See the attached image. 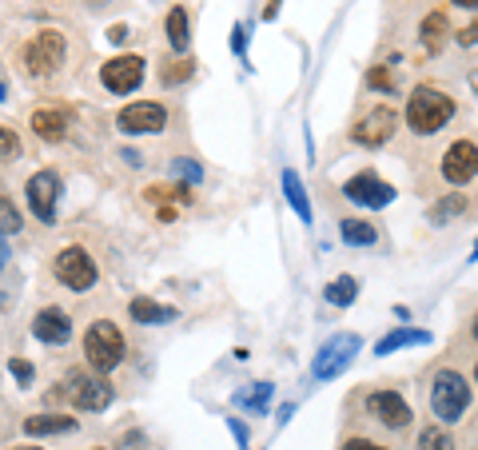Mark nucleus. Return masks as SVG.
Segmentation results:
<instances>
[{
    "label": "nucleus",
    "instance_id": "nucleus-45",
    "mask_svg": "<svg viewBox=\"0 0 478 450\" xmlns=\"http://www.w3.org/2000/svg\"><path fill=\"white\" fill-rule=\"evenodd\" d=\"M470 339H474V343H478V311L470 315Z\"/></svg>",
    "mask_w": 478,
    "mask_h": 450
},
{
    "label": "nucleus",
    "instance_id": "nucleus-26",
    "mask_svg": "<svg viewBox=\"0 0 478 450\" xmlns=\"http://www.w3.org/2000/svg\"><path fill=\"white\" fill-rule=\"evenodd\" d=\"M191 72H196V60L191 57H167L164 68H159V84L164 88H175V84H188Z\"/></svg>",
    "mask_w": 478,
    "mask_h": 450
},
{
    "label": "nucleus",
    "instance_id": "nucleus-27",
    "mask_svg": "<svg viewBox=\"0 0 478 450\" xmlns=\"http://www.w3.org/2000/svg\"><path fill=\"white\" fill-rule=\"evenodd\" d=\"M191 192H196V187H188V184L175 179V184H167V187H148L143 200H151V203H191V200H196Z\"/></svg>",
    "mask_w": 478,
    "mask_h": 450
},
{
    "label": "nucleus",
    "instance_id": "nucleus-14",
    "mask_svg": "<svg viewBox=\"0 0 478 450\" xmlns=\"http://www.w3.org/2000/svg\"><path fill=\"white\" fill-rule=\"evenodd\" d=\"M395 187L387 184V179H379V172H355V176L343 184V200H351L355 208H387L390 200H395Z\"/></svg>",
    "mask_w": 478,
    "mask_h": 450
},
{
    "label": "nucleus",
    "instance_id": "nucleus-38",
    "mask_svg": "<svg viewBox=\"0 0 478 450\" xmlns=\"http://www.w3.org/2000/svg\"><path fill=\"white\" fill-rule=\"evenodd\" d=\"M227 426H231V434H235V442H239V450H247V423H239V418H227Z\"/></svg>",
    "mask_w": 478,
    "mask_h": 450
},
{
    "label": "nucleus",
    "instance_id": "nucleus-30",
    "mask_svg": "<svg viewBox=\"0 0 478 450\" xmlns=\"http://www.w3.org/2000/svg\"><path fill=\"white\" fill-rule=\"evenodd\" d=\"M172 179H180V184L196 187V184H204V168H199L191 156H180V160H172Z\"/></svg>",
    "mask_w": 478,
    "mask_h": 450
},
{
    "label": "nucleus",
    "instance_id": "nucleus-18",
    "mask_svg": "<svg viewBox=\"0 0 478 450\" xmlns=\"http://www.w3.org/2000/svg\"><path fill=\"white\" fill-rule=\"evenodd\" d=\"M127 315H132L140 327H164V323L175 319V307L156 303V299H148V295H135L132 303H127Z\"/></svg>",
    "mask_w": 478,
    "mask_h": 450
},
{
    "label": "nucleus",
    "instance_id": "nucleus-48",
    "mask_svg": "<svg viewBox=\"0 0 478 450\" xmlns=\"http://www.w3.org/2000/svg\"><path fill=\"white\" fill-rule=\"evenodd\" d=\"M470 259H478V243H474V251H470Z\"/></svg>",
    "mask_w": 478,
    "mask_h": 450
},
{
    "label": "nucleus",
    "instance_id": "nucleus-21",
    "mask_svg": "<svg viewBox=\"0 0 478 450\" xmlns=\"http://www.w3.org/2000/svg\"><path fill=\"white\" fill-rule=\"evenodd\" d=\"M422 343H430V331L395 327L390 335H382L379 343H374V355H395V351H403V347H422Z\"/></svg>",
    "mask_w": 478,
    "mask_h": 450
},
{
    "label": "nucleus",
    "instance_id": "nucleus-25",
    "mask_svg": "<svg viewBox=\"0 0 478 450\" xmlns=\"http://www.w3.org/2000/svg\"><path fill=\"white\" fill-rule=\"evenodd\" d=\"M414 450H459V442H454V434L443 423H427L419 431V439H414Z\"/></svg>",
    "mask_w": 478,
    "mask_h": 450
},
{
    "label": "nucleus",
    "instance_id": "nucleus-9",
    "mask_svg": "<svg viewBox=\"0 0 478 450\" xmlns=\"http://www.w3.org/2000/svg\"><path fill=\"white\" fill-rule=\"evenodd\" d=\"M395 132H398V112L390 104H374V108H366L355 124H351V144L371 148V152H374V148L390 144Z\"/></svg>",
    "mask_w": 478,
    "mask_h": 450
},
{
    "label": "nucleus",
    "instance_id": "nucleus-36",
    "mask_svg": "<svg viewBox=\"0 0 478 450\" xmlns=\"http://www.w3.org/2000/svg\"><path fill=\"white\" fill-rule=\"evenodd\" d=\"M454 44H459V49H474L478 44V20L474 25H466L462 33H454Z\"/></svg>",
    "mask_w": 478,
    "mask_h": 450
},
{
    "label": "nucleus",
    "instance_id": "nucleus-17",
    "mask_svg": "<svg viewBox=\"0 0 478 450\" xmlns=\"http://www.w3.org/2000/svg\"><path fill=\"white\" fill-rule=\"evenodd\" d=\"M164 33L167 44H172V57H188V44H191V17L183 4H172L164 17Z\"/></svg>",
    "mask_w": 478,
    "mask_h": 450
},
{
    "label": "nucleus",
    "instance_id": "nucleus-37",
    "mask_svg": "<svg viewBox=\"0 0 478 450\" xmlns=\"http://www.w3.org/2000/svg\"><path fill=\"white\" fill-rule=\"evenodd\" d=\"M231 49H235V57L247 60V25H235V28H231Z\"/></svg>",
    "mask_w": 478,
    "mask_h": 450
},
{
    "label": "nucleus",
    "instance_id": "nucleus-15",
    "mask_svg": "<svg viewBox=\"0 0 478 450\" xmlns=\"http://www.w3.org/2000/svg\"><path fill=\"white\" fill-rule=\"evenodd\" d=\"M72 315L64 311V307H40L36 315H32V335H36V343L44 347H64L72 339Z\"/></svg>",
    "mask_w": 478,
    "mask_h": 450
},
{
    "label": "nucleus",
    "instance_id": "nucleus-35",
    "mask_svg": "<svg viewBox=\"0 0 478 450\" xmlns=\"http://www.w3.org/2000/svg\"><path fill=\"white\" fill-rule=\"evenodd\" d=\"M339 450H390V446H387V442L366 439V434H351V439H343Z\"/></svg>",
    "mask_w": 478,
    "mask_h": 450
},
{
    "label": "nucleus",
    "instance_id": "nucleus-41",
    "mask_svg": "<svg viewBox=\"0 0 478 450\" xmlns=\"http://www.w3.org/2000/svg\"><path fill=\"white\" fill-rule=\"evenodd\" d=\"M8 259H12V251H8V240H4V235H0V271H4V267H8Z\"/></svg>",
    "mask_w": 478,
    "mask_h": 450
},
{
    "label": "nucleus",
    "instance_id": "nucleus-2",
    "mask_svg": "<svg viewBox=\"0 0 478 450\" xmlns=\"http://www.w3.org/2000/svg\"><path fill=\"white\" fill-rule=\"evenodd\" d=\"M427 402H430V415H435L438 423L454 426V423H462V415H466L470 402H474V386H470V378L462 375V370L438 367L435 375H430Z\"/></svg>",
    "mask_w": 478,
    "mask_h": 450
},
{
    "label": "nucleus",
    "instance_id": "nucleus-23",
    "mask_svg": "<svg viewBox=\"0 0 478 450\" xmlns=\"http://www.w3.org/2000/svg\"><path fill=\"white\" fill-rule=\"evenodd\" d=\"M283 195H287V203H291L295 216H299L303 224H311V200H307V187H303L299 172H291V168L283 172Z\"/></svg>",
    "mask_w": 478,
    "mask_h": 450
},
{
    "label": "nucleus",
    "instance_id": "nucleus-29",
    "mask_svg": "<svg viewBox=\"0 0 478 450\" xmlns=\"http://www.w3.org/2000/svg\"><path fill=\"white\" fill-rule=\"evenodd\" d=\"M24 232V216L8 195H0V235H20Z\"/></svg>",
    "mask_w": 478,
    "mask_h": 450
},
{
    "label": "nucleus",
    "instance_id": "nucleus-19",
    "mask_svg": "<svg viewBox=\"0 0 478 450\" xmlns=\"http://www.w3.org/2000/svg\"><path fill=\"white\" fill-rule=\"evenodd\" d=\"M446 36H451V25H446V12H443V9L427 12V17H422V25H419V44H422V52L438 57V52H443V44H446Z\"/></svg>",
    "mask_w": 478,
    "mask_h": 450
},
{
    "label": "nucleus",
    "instance_id": "nucleus-20",
    "mask_svg": "<svg viewBox=\"0 0 478 450\" xmlns=\"http://www.w3.org/2000/svg\"><path fill=\"white\" fill-rule=\"evenodd\" d=\"M339 235H343V243H351V248H374V243H379V227H374L366 216L339 219Z\"/></svg>",
    "mask_w": 478,
    "mask_h": 450
},
{
    "label": "nucleus",
    "instance_id": "nucleus-8",
    "mask_svg": "<svg viewBox=\"0 0 478 450\" xmlns=\"http://www.w3.org/2000/svg\"><path fill=\"white\" fill-rule=\"evenodd\" d=\"M363 351V339L355 335V331H339V335H331L323 347H319V355L311 359V375L319 378V383H331V378H339L343 370L355 362V355Z\"/></svg>",
    "mask_w": 478,
    "mask_h": 450
},
{
    "label": "nucleus",
    "instance_id": "nucleus-50",
    "mask_svg": "<svg viewBox=\"0 0 478 450\" xmlns=\"http://www.w3.org/2000/svg\"><path fill=\"white\" fill-rule=\"evenodd\" d=\"M92 450H104V446H92Z\"/></svg>",
    "mask_w": 478,
    "mask_h": 450
},
{
    "label": "nucleus",
    "instance_id": "nucleus-31",
    "mask_svg": "<svg viewBox=\"0 0 478 450\" xmlns=\"http://www.w3.org/2000/svg\"><path fill=\"white\" fill-rule=\"evenodd\" d=\"M267 399H271V383H251V391H239L235 394L239 407H251L255 415H263V410H267Z\"/></svg>",
    "mask_w": 478,
    "mask_h": 450
},
{
    "label": "nucleus",
    "instance_id": "nucleus-5",
    "mask_svg": "<svg viewBox=\"0 0 478 450\" xmlns=\"http://www.w3.org/2000/svg\"><path fill=\"white\" fill-rule=\"evenodd\" d=\"M363 410H366V418L387 434H403V431H411V423H414L411 402H406L398 391H390V386L366 391L363 394Z\"/></svg>",
    "mask_w": 478,
    "mask_h": 450
},
{
    "label": "nucleus",
    "instance_id": "nucleus-13",
    "mask_svg": "<svg viewBox=\"0 0 478 450\" xmlns=\"http://www.w3.org/2000/svg\"><path fill=\"white\" fill-rule=\"evenodd\" d=\"M143 72H148L143 57L124 52V57H112L108 65L100 68V84L112 92V96H132V92L143 84Z\"/></svg>",
    "mask_w": 478,
    "mask_h": 450
},
{
    "label": "nucleus",
    "instance_id": "nucleus-51",
    "mask_svg": "<svg viewBox=\"0 0 478 450\" xmlns=\"http://www.w3.org/2000/svg\"><path fill=\"white\" fill-rule=\"evenodd\" d=\"M474 450H478V446H474Z\"/></svg>",
    "mask_w": 478,
    "mask_h": 450
},
{
    "label": "nucleus",
    "instance_id": "nucleus-10",
    "mask_svg": "<svg viewBox=\"0 0 478 450\" xmlns=\"http://www.w3.org/2000/svg\"><path fill=\"white\" fill-rule=\"evenodd\" d=\"M116 128L124 136H159L167 128V108L159 100H132L116 112Z\"/></svg>",
    "mask_w": 478,
    "mask_h": 450
},
{
    "label": "nucleus",
    "instance_id": "nucleus-47",
    "mask_svg": "<svg viewBox=\"0 0 478 450\" xmlns=\"http://www.w3.org/2000/svg\"><path fill=\"white\" fill-rule=\"evenodd\" d=\"M16 450H44V446H16Z\"/></svg>",
    "mask_w": 478,
    "mask_h": 450
},
{
    "label": "nucleus",
    "instance_id": "nucleus-12",
    "mask_svg": "<svg viewBox=\"0 0 478 450\" xmlns=\"http://www.w3.org/2000/svg\"><path fill=\"white\" fill-rule=\"evenodd\" d=\"M60 195H64V179L56 172H32L28 184H24V200H28L32 216L40 224H56V208H60Z\"/></svg>",
    "mask_w": 478,
    "mask_h": 450
},
{
    "label": "nucleus",
    "instance_id": "nucleus-22",
    "mask_svg": "<svg viewBox=\"0 0 478 450\" xmlns=\"http://www.w3.org/2000/svg\"><path fill=\"white\" fill-rule=\"evenodd\" d=\"M76 426H80V418H72V415H28L24 418V431L32 439H40V434H72Z\"/></svg>",
    "mask_w": 478,
    "mask_h": 450
},
{
    "label": "nucleus",
    "instance_id": "nucleus-34",
    "mask_svg": "<svg viewBox=\"0 0 478 450\" xmlns=\"http://www.w3.org/2000/svg\"><path fill=\"white\" fill-rule=\"evenodd\" d=\"M8 370H12V378L20 386H32V378H36V367H32L28 359H12V362H8Z\"/></svg>",
    "mask_w": 478,
    "mask_h": 450
},
{
    "label": "nucleus",
    "instance_id": "nucleus-40",
    "mask_svg": "<svg viewBox=\"0 0 478 450\" xmlns=\"http://www.w3.org/2000/svg\"><path fill=\"white\" fill-rule=\"evenodd\" d=\"M279 4H283V0H267V4H263V20H275L279 17Z\"/></svg>",
    "mask_w": 478,
    "mask_h": 450
},
{
    "label": "nucleus",
    "instance_id": "nucleus-28",
    "mask_svg": "<svg viewBox=\"0 0 478 450\" xmlns=\"http://www.w3.org/2000/svg\"><path fill=\"white\" fill-rule=\"evenodd\" d=\"M355 295H358L355 275H339V279L327 283V303H335V307H351L355 303Z\"/></svg>",
    "mask_w": 478,
    "mask_h": 450
},
{
    "label": "nucleus",
    "instance_id": "nucleus-46",
    "mask_svg": "<svg viewBox=\"0 0 478 450\" xmlns=\"http://www.w3.org/2000/svg\"><path fill=\"white\" fill-rule=\"evenodd\" d=\"M0 100H8V84L4 80H0Z\"/></svg>",
    "mask_w": 478,
    "mask_h": 450
},
{
    "label": "nucleus",
    "instance_id": "nucleus-6",
    "mask_svg": "<svg viewBox=\"0 0 478 450\" xmlns=\"http://www.w3.org/2000/svg\"><path fill=\"white\" fill-rule=\"evenodd\" d=\"M64 399L72 402L76 410H88V415H100V410L112 407V399H116V391H112V383L104 375H96V370H68V378H64Z\"/></svg>",
    "mask_w": 478,
    "mask_h": 450
},
{
    "label": "nucleus",
    "instance_id": "nucleus-1",
    "mask_svg": "<svg viewBox=\"0 0 478 450\" xmlns=\"http://www.w3.org/2000/svg\"><path fill=\"white\" fill-rule=\"evenodd\" d=\"M454 112H459V104H454L451 92L435 88V84H419V88H411V96H406L403 124L411 136L427 140V136H438V132L454 120Z\"/></svg>",
    "mask_w": 478,
    "mask_h": 450
},
{
    "label": "nucleus",
    "instance_id": "nucleus-24",
    "mask_svg": "<svg viewBox=\"0 0 478 450\" xmlns=\"http://www.w3.org/2000/svg\"><path fill=\"white\" fill-rule=\"evenodd\" d=\"M470 211V200L466 195H443L438 203H430V211H427V219L435 227H446L451 219H459V216H466Z\"/></svg>",
    "mask_w": 478,
    "mask_h": 450
},
{
    "label": "nucleus",
    "instance_id": "nucleus-42",
    "mask_svg": "<svg viewBox=\"0 0 478 450\" xmlns=\"http://www.w3.org/2000/svg\"><path fill=\"white\" fill-rule=\"evenodd\" d=\"M466 84H470V92H474V96H478V65L466 72Z\"/></svg>",
    "mask_w": 478,
    "mask_h": 450
},
{
    "label": "nucleus",
    "instance_id": "nucleus-39",
    "mask_svg": "<svg viewBox=\"0 0 478 450\" xmlns=\"http://www.w3.org/2000/svg\"><path fill=\"white\" fill-rule=\"evenodd\" d=\"M108 41H112V44H124V41H127V25H112V28H108Z\"/></svg>",
    "mask_w": 478,
    "mask_h": 450
},
{
    "label": "nucleus",
    "instance_id": "nucleus-44",
    "mask_svg": "<svg viewBox=\"0 0 478 450\" xmlns=\"http://www.w3.org/2000/svg\"><path fill=\"white\" fill-rule=\"evenodd\" d=\"M451 4H459V9H470V12H478V0H451Z\"/></svg>",
    "mask_w": 478,
    "mask_h": 450
},
{
    "label": "nucleus",
    "instance_id": "nucleus-4",
    "mask_svg": "<svg viewBox=\"0 0 478 450\" xmlns=\"http://www.w3.org/2000/svg\"><path fill=\"white\" fill-rule=\"evenodd\" d=\"M64 60H68V41L60 28H40L20 49V68L28 80H52L64 68Z\"/></svg>",
    "mask_w": 478,
    "mask_h": 450
},
{
    "label": "nucleus",
    "instance_id": "nucleus-43",
    "mask_svg": "<svg viewBox=\"0 0 478 450\" xmlns=\"http://www.w3.org/2000/svg\"><path fill=\"white\" fill-rule=\"evenodd\" d=\"M172 219H175V208H167L164 203V208H159V224H172Z\"/></svg>",
    "mask_w": 478,
    "mask_h": 450
},
{
    "label": "nucleus",
    "instance_id": "nucleus-33",
    "mask_svg": "<svg viewBox=\"0 0 478 450\" xmlns=\"http://www.w3.org/2000/svg\"><path fill=\"white\" fill-rule=\"evenodd\" d=\"M20 152H24L20 136H16L12 128H4V124H0V160H16Z\"/></svg>",
    "mask_w": 478,
    "mask_h": 450
},
{
    "label": "nucleus",
    "instance_id": "nucleus-49",
    "mask_svg": "<svg viewBox=\"0 0 478 450\" xmlns=\"http://www.w3.org/2000/svg\"><path fill=\"white\" fill-rule=\"evenodd\" d=\"M474 383H478V362H474Z\"/></svg>",
    "mask_w": 478,
    "mask_h": 450
},
{
    "label": "nucleus",
    "instance_id": "nucleus-32",
    "mask_svg": "<svg viewBox=\"0 0 478 450\" xmlns=\"http://www.w3.org/2000/svg\"><path fill=\"white\" fill-rule=\"evenodd\" d=\"M366 88L387 92V96H398V80L390 76V68H387V65H379V68H371V72H366Z\"/></svg>",
    "mask_w": 478,
    "mask_h": 450
},
{
    "label": "nucleus",
    "instance_id": "nucleus-11",
    "mask_svg": "<svg viewBox=\"0 0 478 450\" xmlns=\"http://www.w3.org/2000/svg\"><path fill=\"white\" fill-rule=\"evenodd\" d=\"M438 176H443V184L451 187H466L478 179V144L470 136L454 140L451 148L443 152V160H438Z\"/></svg>",
    "mask_w": 478,
    "mask_h": 450
},
{
    "label": "nucleus",
    "instance_id": "nucleus-3",
    "mask_svg": "<svg viewBox=\"0 0 478 450\" xmlns=\"http://www.w3.org/2000/svg\"><path fill=\"white\" fill-rule=\"evenodd\" d=\"M127 359V339L124 331L116 327L112 319H92L84 331V362L88 370H96V375L108 378L112 370H120Z\"/></svg>",
    "mask_w": 478,
    "mask_h": 450
},
{
    "label": "nucleus",
    "instance_id": "nucleus-16",
    "mask_svg": "<svg viewBox=\"0 0 478 450\" xmlns=\"http://www.w3.org/2000/svg\"><path fill=\"white\" fill-rule=\"evenodd\" d=\"M28 124L44 144H64L68 132H72V112L68 108H60V104H44V108H36V112L28 116Z\"/></svg>",
    "mask_w": 478,
    "mask_h": 450
},
{
    "label": "nucleus",
    "instance_id": "nucleus-7",
    "mask_svg": "<svg viewBox=\"0 0 478 450\" xmlns=\"http://www.w3.org/2000/svg\"><path fill=\"white\" fill-rule=\"evenodd\" d=\"M52 275H56V283H64L68 291L84 295V291L96 287V279H100V267H96V259H92V251H88V248H80V243H68V248L56 251Z\"/></svg>",
    "mask_w": 478,
    "mask_h": 450
}]
</instances>
